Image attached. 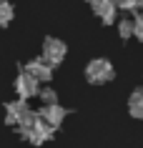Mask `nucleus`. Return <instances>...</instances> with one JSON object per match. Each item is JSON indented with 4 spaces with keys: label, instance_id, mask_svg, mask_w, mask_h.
Listing matches in <instances>:
<instances>
[{
    "label": "nucleus",
    "instance_id": "2",
    "mask_svg": "<svg viewBox=\"0 0 143 148\" xmlns=\"http://www.w3.org/2000/svg\"><path fill=\"white\" fill-rule=\"evenodd\" d=\"M65 43L58 38H45V43H43V60L48 63V65H60L65 58Z\"/></svg>",
    "mask_w": 143,
    "mask_h": 148
},
{
    "label": "nucleus",
    "instance_id": "4",
    "mask_svg": "<svg viewBox=\"0 0 143 148\" xmlns=\"http://www.w3.org/2000/svg\"><path fill=\"white\" fill-rule=\"evenodd\" d=\"M38 80H33L30 75H28V73H20V75H18L15 78V93L20 95V101H28V98H35V95H38Z\"/></svg>",
    "mask_w": 143,
    "mask_h": 148
},
{
    "label": "nucleus",
    "instance_id": "7",
    "mask_svg": "<svg viewBox=\"0 0 143 148\" xmlns=\"http://www.w3.org/2000/svg\"><path fill=\"white\" fill-rule=\"evenodd\" d=\"M116 10H118V8H116L113 0H95V3H93V13L101 18L105 25H113V20H116Z\"/></svg>",
    "mask_w": 143,
    "mask_h": 148
},
{
    "label": "nucleus",
    "instance_id": "1",
    "mask_svg": "<svg viewBox=\"0 0 143 148\" xmlns=\"http://www.w3.org/2000/svg\"><path fill=\"white\" fill-rule=\"evenodd\" d=\"M86 75H88L90 83H108V80L113 78V65L105 60V58H95V60L88 63Z\"/></svg>",
    "mask_w": 143,
    "mask_h": 148
},
{
    "label": "nucleus",
    "instance_id": "10",
    "mask_svg": "<svg viewBox=\"0 0 143 148\" xmlns=\"http://www.w3.org/2000/svg\"><path fill=\"white\" fill-rule=\"evenodd\" d=\"M10 20H13V5L0 0V25H8Z\"/></svg>",
    "mask_w": 143,
    "mask_h": 148
},
{
    "label": "nucleus",
    "instance_id": "5",
    "mask_svg": "<svg viewBox=\"0 0 143 148\" xmlns=\"http://www.w3.org/2000/svg\"><path fill=\"white\" fill-rule=\"evenodd\" d=\"M25 73H28L33 80H38V83L43 80V83H45V80L53 78V65H48L43 58H35V60H30L25 65Z\"/></svg>",
    "mask_w": 143,
    "mask_h": 148
},
{
    "label": "nucleus",
    "instance_id": "3",
    "mask_svg": "<svg viewBox=\"0 0 143 148\" xmlns=\"http://www.w3.org/2000/svg\"><path fill=\"white\" fill-rule=\"evenodd\" d=\"M65 116H68V110H65V108H60L58 103H50V106H45V108H43V110L38 113V118H40V121H43L45 125H50L53 131H55L58 125L63 123V118H65Z\"/></svg>",
    "mask_w": 143,
    "mask_h": 148
},
{
    "label": "nucleus",
    "instance_id": "14",
    "mask_svg": "<svg viewBox=\"0 0 143 148\" xmlns=\"http://www.w3.org/2000/svg\"><path fill=\"white\" fill-rule=\"evenodd\" d=\"M138 8H141V13H143V0H141V3H138Z\"/></svg>",
    "mask_w": 143,
    "mask_h": 148
},
{
    "label": "nucleus",
    "instance_id": "12",
    "mask_svg": "<svg viewBox=\"0 0 143 148\" xmlns=\"http://www.w3.org/2000/svg\"><path fill=\"white\" fill-rule=\"evenodd\" d=\"M133 35H135L138 40H143V13L133 18Z\"/></svg>",
    "mask_w": 143,
    "mask_h": 148
},
{
    "label": "nucleus",
    "instance_id": "15",
    "mask_svg": "<svg viewBox=\"0 0 143 148\" xmlns=\"http://www.w3.org/2000/svg\"><path fill=\"white\" fill-rule=\"evenodd\" d=\"M88 3H90V5H93V3H95V0H88Z\"/></svg>",
    "mask_w": 143,
    "mask_h": 148
},
{
    "label": "nucleus",
    "instance_id": "11",
    "mask_svg": "<svg viewBox=\"0 0 143 148\" xmlns=\"http://www.w3.org/2000/svg\"><path fill=\"white\" fill-rule=\"evenodd\" d=\"M113 3H116V8L128 10V13H131V10H135V8H138V3H141V0H113Z\"/></svg>",
    "mask_w": 143,
    "mask_h": 148
},
{
    "label": "nucleus",
    "instance_id": "6",
    "mask_svg": "<svg viewBox=\"0 0 143 148\" xmlns=\"http://www.w3.org/2000/svg\"><path fill=\"white\" fill-rule=\"evenodd\" d=\"M23 136H25L28 140H30L33 146H40V143H45V140H50V138H53V128H50V125H45V123H43V121L38 118L33 128L23 131Z\"/></svg>",
    "mask_w": 143,
    "mask_h": 148
},
{
    "label": "nucleus",
    "instance_id": "9",
    "mask_svg": "<svg viewBox=\"0 0 143 148\" xmlns=\"http://www.w3.org/2000/svg\"><path fill=\"white\" fill-rule=\"evenodd\" d=\"M118 35L123 40H126V38H133V18H123V20L118 23Z\"/></svg>",
    "mask_w": 143,
    "mask_h": 148
},
{
    "label": "nucleus",
    "instance_id": "8",
    "mask_svg": "<svg viewBox=\"0 0 143 148\" xmlns=\"http://www.w3.org/2000/svg\"><path fill=\"white\" fill-rule=\"evenodd\" d=\"M128 108H131V116L143 118V90H135L128 101Z\"/></svg>",
    "mask_w": 143,
    "mask_h": 148
},
{
    "label": "nucleus",
    "instance_id": "13",
    "mask_svg": "<svg viewBox=\"0 0 143 148\" xmlns=\"http://www.w3.org/2000/svg\"><path fill=\"white\" fill-rule=\"evenodd\" d=\"M38 95L43 98V103H45V106H50V103H58L55 90H50V88H45V90H38Z\"/></svg>",
    "mask_w": 143,
    "mask_h": 148
}]
</instances>
